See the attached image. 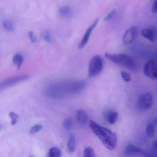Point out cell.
Here are the masks:
<instances>
[{
    "label": "cell",
    "mask_w": 157,
    "mask_h": 157,
    "mask_svg": "<svg viewBox=\"0 0 157 157\" xmlns=\"http://www.w3.org/2000/svg\"><path fill=\"white\" fill-rule=\"evenodd\" d=\"M42 37L47 42H51V41H52L51 36L50 34L48 31H46L43 32V34H42Z\"/></svg>",
    "instance_id": "cb8c5ba5"
},
{
    "label": "cell",
    "mask_w": 157,
    "mask_h": 157,
    "mask_svg": "<svg viewBox=\"0 0 157 157\" xmlns=\"http://www.w3.org/2000/svg\"><path fill=\"white\" fill-rule=\"evenodd\" d=\"M152 12L153 13H157V0H155L153 2L151 9Z\"/></svg>",
    "instance_id": "484cf974"
},
{
    "label": "cell",
    "mask_w": 157,
    "mask_h": 157,
    "mask_svg": "<svg viewBox=\"0 0 157 157\" xmlns=\"http://www.w3.org/2000/svg\"><path fill=\"white\" fill-rule=\"evenodd\" d=\"M89 127L107 148L113 150L116 148L117 137L114 133L93 121H90Z\"/></svg>",
    "instance_id": "6da1fadb"
},
{
    "label": "cell",
    "mask_w": 157,
    "mask_h": 157,
    "mask_svg": "<svg viewBox=\"0 0 157 157\" xmlns=\"http://www.w3.org/2000/svg\"><path fill=\"white\" fill-rule=\"evenodd\" d=\"M3 26L4 28L7 31H12L14 29V27L12 22L9 20H5L3 21Z\"/></svg>",
    "instance_id": "2e32d148"
},
{
    "label": "cell",
    "mask_w": 157,
    "mask_h": 157,
    "mask_svg": "<svg viewBox=\"0 0 157 157\" xmlns=\"http://www.w3.org/2000/svg\"><path fill=\"white\" fill-rule=\"evenodd\" d=\"M43 129V126L41 124H37L31 128L30 130V133L32 134L37 133Z\"/></svg>",
    "instance_id": "44dd1931"
},
{
    "label": "cell",
    "mask_w": 157,
    "mask_h": 157,
    "mask_svg": "<svg viewBox=\"0 0 157 157\" xmlns=\"http://www.w3.org/2000/svg\"><path fill=\"white\" fill-rule=\"evenodd\" d=\"M76 118L78 121L81 124H86L88 120V116L87 113L85 110L80 109L78 110L76 112Z\"/></svg>",
    "instance_id": "30bf717a"
},
{
    "label": "cell",
    "mask_w": 157,
    "mask_h": 157,
    "mask_svg": "<svg viewBox=\"0 0 157 157\" xmlns=\"http://www.w3.org/2000/svg\"><path fill=\"white\" fill-rule=\"evenodd\" d=\"M9 116L12 120L11 123L12 125H15L16 123H17V121H18V119H19V115L14 113L13 112H10L9 114Z\"/></svg>",
    "instance_id": "ffe728a7"
},
{
    "label": "cell",
    "mask_w": 157,
    "mask_h": 157,
    "mask_svg": "<svg viewBox=\"0 0 157 157\" xmlns=\"http://www.w3.org/2000/svg\"><path fill=\"white\" fill-rule=\"evenodd\" d=\"M29 37L31 42L33 43H35L37 41V37L33 31H30L29 32Z\"/></svg>",
    "instance_id": "d4e9b609"
},
{
    "label": "cell",
    "mask_w": 157,
    "mask_h": 157,
    "mask_svg": "<svg viewBox=\"0 0 157 157\" xmlns=\"http://www.w3.org/2000/svg\"><path fill=\"white\" fill-rule=\"evenodd\" d=\"M71 8L68 5L62 6L59 8L58 12L61 17L65 18L68 16L71 12Z\"/></svg>",
    "instance_id": "4fadbf2b"
},
{
    "label": "cell",
    "mask_w": 157,
    "mask_h": 157,
    "mask_svg": "<svg viewBox=\"0 0 157 157\" xmlns=\"http://www.w3.org/2000/svg\"><path fill=\"white\" fill-rule=\"evenodd\" d=\"M152 150L154 153L157 154V141L153 142L152 146Z\"/></svg>",
    "instance_id": "4316f807"
},
{
    "label": "cell",
    "mask_w": 157,
    "mask_h": 157,
    "mask_svg": "<svg viewBox=\"0 0 157 157\" xmlns=\"http://www.w3.org/2000/svg\"><path fill=\"white\" fill-rule=\"evenodd\" d=\"M116 14V10H113L111 11L107 15V16L105 18L104 20L105 21H108L112 19H113V17L115 16Z\"/></svg>",
    "instance_id": "603a6c76"
},
{
    "label": "cell",
    "mask_w": 157,
    "mask_h": 157,
    "mask_svg": "<svg viewBox=\"0 0 157 157\" xmlns=\"http://www.w3.org/2000/svg\"><path fill=\"white\" fill-rule=\"evenodd\" d=\"M124 153L125 155L127 156L136 155V154H142V155L148 156L141 149L133 145H128L124 149Z\"/></svg>",
    "instance_id": "9c48e42d"
},
{
    "label": "cell",
    "mask_w": 157,
    "mask_h": 157,
    "mask_svg": "<svg viewBox=\"0 0 157 157\" xmlns=\"http://www.w3.org/2000/svg\"><path fill=\"white\" fill-rule=\"evenodd\" d=\"M141 34L145 38L151 41L155 40L157 37V28L143 29L141 31Z\"/></svg>",
    "instance_id": "ba28073f"
},
{
    "label": "cell",
    "mask_w": 157,
    "mask_h": 157,
    "mask_svg": "<svg viewBox=\"0 0 157 157\" xmlns=\"http://www.w3.org/2000/svg\"><path fill=\"white\" fill-rule=\"evenodd\" d=\"M23 61V58L22 55L19 54H17L14 55L13 58V62L15 65L18 67V68H19L21 66Z\"/></svg>",
    "instance_id": "9a60e30c"
},
{
    "label": "cell",
    "mask_w": 157,
    "mask_h": 157,
    "mask_svg": "<svg viewBox=\"0 0 157 157\" xmlns=\"http://www.w3.org/2000/svg\"><path fill=\"white\" fill-rule=\"evenodd\" d=\"M103 68V59L99 55L93 57L89 63V76L94 77L102 73Z\"/></svg>",
    "instance_id": "3957f363"
},
{
    "label": "cell",
    "mask_w": 157,
    "mask_h": 157,
    "mask_svg": "<svg viewBox=\"0 0 157 157\" xmlns=\"http://www.w3.org/2000/svg\"><path fill=\"white\" fill-rule=\"evenodd\" d=\"M153 97L149 93L141 95L138 101V107L141 111H145L151 108L153 105Z\"/></svg>",
    "instance_id": "277c9868"
},
{
    "label": "cell",
    "mask_w": 157,
    "mask_h": 157,
    "mask_svg": "<svg viewBox=\"0 0 157 157\" xmlns=\"http://www.w3.org/2000/svg\"><path fill=\"white\" fill-rule=\"evenodd\" d=\"M62 155L61 150L56 147H53L49 150L48 156L50 157H60Z\"/></svg>",
    "instance_id": "5bb4252c"
},
{
    "label": "cell",
    "mask_w": 157,
    "mask_h": 157,
    "mask_svg": "<svg viewBox=\"0 0 157 157\" xmlns=\"http://www.w3.org/2000/svg\"><path fill=\"white\" fill-rule=\"evenodd\" d=\"M143 73L147 77L152 79H157V62L150 60L145 64Z\"/></svg>",
    "instance_id": "5b68a950"
},
{
    "label": "cell",
    "mask_w": 157,
    "mask_h": 157,
    "mask_svg": "<svg viewBox=\"0 0 157 157\" xmlns=\"http://www.w3.org/2000/svg\"><path fill=\"white\" fill-rule=\"evenodd\" d=\"M63 125H64L65 129L68 130L72 128V125H73V121L71 119H66L64 120Z\"/></svg>",
    "instance_id": "d6986e66"
},
{
    "label": "cell",
    "mask_w": 157,
    "mask_h": 157,
    "mask_svg": "<svg viewBox=\"0 0 157 157\" xmlns=\"http://www.w3.org/2000/svg\"><path fill=\"white\" fill-rule=\"evenodd\" d=\"M137 33V28L131 27L127 30L123 37V41L124 44L128 45L132 43Z\"/></svg>",
    "instance_id": "52a82bcc"
},
{
    "label": "cell",
    "mask_w": 157,
    "mask_h": 157,
    "mask_svg": "<svg viewBox=\"0 0 157 157\" xmlns=\"http://www.w3.org/2000/svg\"><path fill=\"white\" fill-rule=\"evenodd\" d=\"M106 119L110 124H114L118 120V113L115 111H108L106 114Z\"/></svg>",
    "instance_id": "8fae6325"
},
{
    "label": "cell",
    "mask_w": 157,
    "mask_h": 157,
    "mask_svg": "<svg viewBox=\"0 0 157 157\" xmlns=\"http://www.w3.org/2000/svg\"><path fill=\"white\" fill-rule=\"evenodd\" d=\"M1 127H2V125H0V130H1Z\"/></svg>",
    "instance_id": "83f0119b"
},
{
    "label": "cell",
    "mask_w": 157,
    "mask_h": 157,
    "mask_svg": "<svg viewBox=\"0 0 157 157\" xmlns=\"http://www.w3.org/2000/svg\"><path fill=\"white\" fill-rule=\"evenodd\" d=\"M76 141L75 138L73 134L70 135L68 143V152L72 153L74 152L75 149Z\"/></svg>",
    "instance_id": "7c38bea8"
},
{
    "label": "cell",
    "mask_w": 157,
    "mask_h": 157,
    "mask_svg": "<svg viewBox=\"0 0 157 157\" xmlns=\"http://www.w3.org/2000/svg\"><path fill=\"white\" fill-rule=\"evenodd\" d=\"M84 156L85 157H94L95 156L94 151L91 147H87L84 151Z\"/></svg>",
    "instance_id": "e0dca14e"
},
{
    "label": "cell",
    "mask_w": 157,
    "mask_h": 157,
    "mask_svg": "<svg viewBox=\"0 0 157 157\" xmlns=\"http://www.w3.org/2000/svg\"><path fill=\"white\" fill-rule=\"evenodd\" d=\"M98 21H99L98 19H96L95 21L87 29L82 39V40L81 42L78 45V48L80 49H82L86 45L88 41H89V38H90V36H91L92 31H93L94 29L96 27V25L98 24Z\"/></svg>",
    "instance_id": "8992f818"
},
{
    "label": "cell",
    "mask_w": 157,
    "mask_h": 157,
    "mask_svg": "<svg viewBox=\"0 0 157 157\" xmlns=\"http://www.w3.org/2000/svg\"><path fill=\"white\" fill-rule=\"evenodd\" d=\"M121 76L122 77L123 80L126 82H129L131 80V76L130 73L125 72V71H122L121 72Z\"/></svg>",
    "instance_id": "7402d4cb"
},
{
    "label": "cell",
    "mask_w": 157,
    "mask_h": 157,
    "mask_svg": "<svg viewBox=\"0 0 157 157\" xmlns=\"http://www.w3.org/2000/svg\"><path fill=\"white\" fill-rule=\"evenodd\" d=\"M147 136L149 137H152L154 136L155 134V128L152 124L148 125L146 130Z\"/></svg>",
    "instance_id": "ac0fdd59"
},
{
    "label": "cell",
    "mask_w": 157,
    "mask_h": 157,
    "mask_svg": "<svg viewBox=\"0 0 157 157\" xmlns=\"http://www.w3.org/2000/svg\"><path fill=\"white\" fill-rule=\"evenodd\" d=\"M105 57L115 64L130 69H135L137 66L136 60L132 57L126 54H110L106 53Z\"/></svg>",
    "instance_id": "7a4b0ae2"
}]
</instances>
